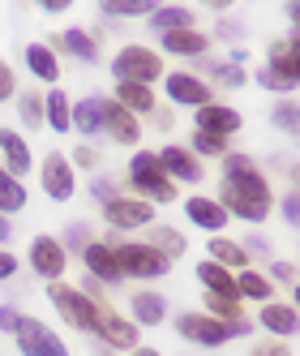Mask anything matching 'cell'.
Returning <instances> with one entry per match:
<instances>
[{
    "label": "cell",
    "mask_w": 300,
    "mask_h": 356,
    "mask_svg": "<svg viewBox=\"0 0 300 356\" xmlns=\"http://www.w3.org/2000/svg\"><path fill=\"white\" fill-rule=\"evenodd\" d=\"M13 90H17V78H13V69L0 60V104H5V99H13Z\"/></svg>",
    "instance_id": "48"
},
{
    "label": "cell",
    "mask_w": 300,
    "mask_h": 356,
    "mask_svg": "<svg viewBox=\"0 0 300 356\" xmlns=\"http://www.w3.org/2000/svg\"><path fill=\"white\" fill-rule=\"evenodd\" d=\"M236 296L249 305H266V300H274V284H270V275L266 270H258V266H244V270H236Z\"/></svg>",
    "instance_id": "26"
},
{
    "label": "cell",
    "mask_w": 300,
    "mask_h": 356,
    "mask_svg": "<svg viewBox=\"0 0 300 356\" xmlns=\"http://www.w3.org/2000/svg\"><path fill=\"white\" fill-rule=\"evenodd\" d=\"M99 39H103V35H99V31H86V26H69L65 35H56L52 43H47V47H52V52L60 56H73V60H82V65H94L99 60Z\"/></svg>",
    "instance_id": "17"
},
{
    "label": "cell",
    "mask_w": 300,
    "mask_h": 356,
    "mask_svg": "<svg viewBox=\"0 0 300 356\" xmlns=\"http://www.w3.org/2000/svg\"><path fill=\"white\" fill-rule=\"evenodd\" d=\"M69 163H73V172H94V168H99V150H94L90 142H82V146L69 155Z\"/></svg>",
    "instance_id": "41"
},
{
    "label": "cell",
    "mask_w": 300,
    "mask_h": 356,
    "mask_svg": "<svg viewBox=\"0 0 300 356\" xmlns=\"http://www.w3.org/2000/svg\"><path fill=\"white\" fill-rule=\"evenodd\" d=\"M99 9L108 17H150L155 13V0H99Z\"/></svg>",
    "instance_id": "37"
},
{
    "label": "cell",
    "mask_w": 300,
    "mask_h": 356,
    "mask_svg": "<svg viewBox=\"0 0 300 356\" xmlns=\"http://www.w3.org/2000/svg\"><path fill=\"white\" fill-rule=\"evenodd\" d=\"M292 309L300 314V279H296V284H292Z\"/></svg>",
    "instance_id": "57"
},
{
    "label": "cell",
    "mask_w": 300,
    "mask_h": 356,
    "mask_svg": "<svg viewBox=\"0 0 300 356\" xmlns=\"http://www.w3.org/2000/svg\"><path fill=\"white\" fill-rule=\"evenodd\" d=\"M176 335L197 348H223V343H232V322H219L202 309H185L176 318Z\"/></svg>",
    "instance_id": "7"
},
{
    "label": "cell",
    "mask_w": 300,
    "mask_h": 356,
    "mask_svg": "<svg viewBox=\"0 0 300 356\" xmlns=\"http://www.w3.org/2000/svg\"><path fill=\"white\" fill-rule=\"evenodd\" d=\"M189 150H193L197 159H223V155H228V142H219V138H210V134H193Z\"/></svg>",
    "instance_id": "39"
},
{
    "label": "cell",
    "mask_w": 300,
    "mask_h": 356,
    "mask_svg": "<svg viewBox=\"0 0 300 356\" xmlns=\"http://www.w3.org/2000/svg\"><path fill=\"white\" fill-rule=\"evenodd\" d=\"M17 309H13V305H0V330H9V335H13V326H17Z\"/></svg>",
    "instance_id": "52"
},
{
    "label": "cell",
    "mask_w": 300,
    "mask_h": 356,
    "mask_svg": "<svg viewBox=\"0 0 300 356\" xmlns=\"http://www.w3.org/2000/svg\"><path fill=\"white\" fill-rule=\"evenodd\" d=\"M112 249H116V262H120V275L124 279H138V284H155L172 270V262L163 258L159 249H150L146 241H116L112 236Z\"/></svg>",
    "instance_id": "4"
},
{
    "label": "cell",
    "mask_w": 300,
    "mask_h": 356,
    "mask_svg": "<svg viewBox=\"0 0 300 356\" xmlns=\"http://www.w3.org/2000/svg\"><path fill=\"white\" fill-rule=\"evenodd\" d=\"M206 258H210V262H219V266H228L232 275L249 266L244 245H240V241H232V236H210V241H206Z\"/></svg>",
    "instance_id": "32"
},
{
    "label": "cell",
    "mask_w": 300,
    "mask_h": 356,
    "mask_svg": "<svg viewBox=\"0 0 300 356\" xmlns=\"http://www.w3.org/2000/svg\"><path fill=\"white\" fill-rule=\"evenodd\" d=\"M210 35L202 31H172V35H159V56H181V60H202L210 52Z\"/></svg>",
    "instance_id": "20"
},
{
    "label": "cell",
    "mask_w": 300,
    "mask_h": 356,
    "mask_svg": "<svg viewBox=\"0 0 300 356\" xmlns=\"http://www.w3.org/2000/svg\"><path fill=\"white\" fill-rule=\"evenodd\" d=\"M266 69L279 73V78L296 90V86H300V39H296V35L274 39V43L266 47Z\"/></svg>",
    "instance_id": "16"
},
{
    "label": "cell",
    "mask_w": 300,
    "mask_h": 356,
    "mask_svg": "<svg viewBox=\"0 0 300 356\" xmlns=\"http://www.w3.org/2000/svg\"><path fill=\"white\" fill-rule=\"evenodd\" d=\"M292 185H296V189H300V163H296V168H292Z\"/></svg>",
    "instance_id": "58"
},
{
    "label": "cell",
    "mask_w": 300,
    "mask_h": 356,
    "mask_svg": "<svg viewBox=\"0 0 300 356\" xmlns=\"http://www.w3.org/2000/svg\"><path fill=\"white\" fill-rule=\"evenodd\" d=\"M163 56L155 52V47H146V43H124L120 52L112 56V78L116 82H138V86H155L163 82Z\"/></svg>",
    "instance_id": "3"
},
{
    "label": "cell",
    "mask_w": 300,
    "mask_h": 356,
    "mask_svg": "<svg viewBox=\"0 0 300 356\" xmlns=\"http://www.w3.org/2000/svg\"><path fill=\"white\" fill-rule=\"evenodd\" d=\"M283 13H288V22L296 26V39H300V0H288V5H283Z\"/></svg>",
    "instance_id": "53"
},
{
    "label": "cell",
    "mask_w": 300,
    "mask_h": 356,
    "mask_svg": "<svg viewBox=\"0 0 300 356\" xmlns=\"http://www.w3.org/2000/svg\"><path fill=\"white\" fill-rule=\"evenodd\" d=\"M17 116H22V124H26V129H39V124H43V95H39V90H22Z\"/></svg>",
    "instance_id": "38"
},
{
    "label": "cell",
    "mask_w": 300,
    "mask_h": 356,
    "mask_svg": "<svg viewBox=\"0 0 300 356\" xmlns=\"http://www.w3.org/2000/svg\"><path fill=\"white\" fill-rule=\"evenodd\" d=\"M240 245H244V253H249V258H253V253H262V258H270V241H266V236H258V232H253V236H244Z\"/></svg>",
    "instance_id": "50"
},
{
    "label": "cell",
    "mask_w": 300,
    "mask_h": 356,
    "mask_svg": "<svg viewBox=\"0 0 300 356\" xmlns=\"http://www.w3.org/2000/svg\"><path fill=\"white\" fill-rule=\"evenodd\" d=\"M202 82H219V86H228V90H236V86H244L249 82V73L244 69H236V65H202V73H197Z\"/></svg>",
    "instance_id": "36"
},
{
    "label": "cell",
    "mask_w": 300,
    "mask_h": 356,
    "mask_svg": "<svg viewBox=\"0 0 300 356\" xmlns=\"http://www.w3.org/2000/svg\"><path fill=\"white\" fill-rule=\"evenodd\" d=\"M167 318V296L155 292V288H138L129 296V322L142 330V326H159Z\"/></svg>",
    "instance_id": "23"
},
{
    "label": "cell",
    "mask_w": 300,
    "mask_h": 356,
    "mask_svg": "<svg viewBox=\"0 0 300 356\" xmlns=\"http://www.w3.org/2000/svg\"><path fill=\"white\" fill-rule=\"evenodd\" d=\"M150 124H155V129H172V124H176V116H172V108H155V112H150Z\"/></svg>",
    "instance_id": "51"
},
{
    "label": "cell",
    "mask_w": 300,
    "mask_h": 356,
    "mask_svg": "<svg viewBox=\"0 0 300 356\" xmlns=\"http://www.w3.org/2000/svg\"><path fill=\"white\" fill-rule=\"evenodd\" d=\"M31 207V193H26V181H17L0 168V215H17Z\"/></svg>",
    "instance_id": "33"
},
{
    "label": "cell",
    "mask_w": 300,
    "mask_h": 356,
    "mask_svg": "<svg viewBox=\"0 0 300 356\" xmlns=\"http://www.w3.org/2000/svg\"><path fill=\"white\" fill-rule=\"evenodd\" d=\"M124 181H129L133 197L150 202V207H167V202H176V185H172L167 172L159 168L155 150H133L129 168H124Z\"/></svg>",
    "instance_id": "2"
},
{
    "label": "cell",
    "mask_w": 300,
    "mask_h": 356,
    "mask_svg": "<svg viewBox=\"0 0 300 356\" xmlns=\"http://www.w3.org/2000/svg\"><path fill=\"white\" fill-rule=\"evenodd\" d=\"M279 207V215H283V223H292V227H300V189H292L288 197H279L274 202Z\"/></svg>",
    "instance_id": "42"
},
{
    "label": "cell",
    "mask_w": 300,
    "mask_h": 356,
    "mask_svg": "<svg viewBox=\"0 0 300 356\" xmlns=\"http://www.w3.org/2000/svg\"><path fill=\"white\" fill-rule=\"evenodd\" d=\"M266 275H270V284H296V262L274 258V262L266 266Z\"/></svg>",
    "instance_id": "43"
},
{
    "label": "cell",
    "mask_w": 300,
    "mask_h": 356,
    "mask_svg": "<svg viewBox=\"0 0 300 356\" xmlns=\"http://www.w3.org/2000/svg\"><path fill=\"white\" fill-rule=\"evenodd\" d=\"M13 339H17V352L22 356H69L65 339L47 322H39V318H17Z\"/></svg>",
    "instance_id": "9"
},
{
    "label": "cell",
    "mask_w": 300,
    "mask_h": 356,
    "mask_svg": "<svg viewBox=\"0 0 300 356\" xmlns=\"http://www.w3.org/2000/svg\"><path fill=\"white\" fill-rule=\"evenodd\" d=\"M112 99H116V104H120L124 112H133L138 120H142V116H150V112L159 108V99H155V90H150V86H138V82H116Z\"/></svg>",
    "instance_id": "25"
},
{
    "label": "cell",
    "mask_w": 300,
    "mask_h": 356,
    "mask_svg": "<svg viewBox=\"0 0 300 356\" xmlns=\"http://www.w3.org/2000/svg\"><path fill=\"white\" fill-rule=\"evenodd\" d=\"M103 134L116 142V146H138L142 142V120L133 112H124L116 99L108 95L103 99Z\"/></svg>",
    "instance_id": "18"
},
{
    "label": "cell",
    "mask_w": 300,
    "mask_h": 356,
    "mask_svg": "<svg viewBox=\"0 0 300 356\" xmlns=\"http://www.w3.org/2000/svg\"><path fill=\"white\" fill-rule=\"evenodd\" d=\"M13 275H17V253H9V249H0V284H9Z\"/></svg>",
    "instance_id": "49"
},
{
    "label": "cell",
    "mask_w": 300,
    "mask_h": 356,
    "mask_svg": "<svg viewBox=\"0 0 300 356\" xmlns=\"http://www.w3.org/2000/svg\"><path fill=\"white\" fill-rule=\"evenodd\" d=\"M253 82H258L262 90H274V95H279V99H292V86H288V82L279 78V73H270L266 65H262V69L253 73Z\"/></svg>",
    "instance_id": "40"
},
{
    "label": "cell",
    "mask_w": 300,
    "mask_h": 356,
    "mask_svg": "<svg viewBox=\"0 0 300 356\" xmlns=\"http://www.w3.org/2000/svg\"><path fill=\"white\" fill-rule=\"evenodd\" d=\"M249 356H292V348L283 339H274V343H253V348H249Z\"/></svg>",
    "instance_id": "47"
},
{
    "label": "cell",
    "mask_w": 300,
    "mask_h": 356,
    "mask_svg": "<svg viewBox=\"0 0 300 356\" xmlns=\"http://www.w3.org/2000/svg\"><path fill=\"white\" fill-rule=\"evenodd\" d=\"M219 207L240 223H266L274 215V189L266 181V172L249 155H223L219 172Z\"/></svg>",
    "instance_id": "1"
},
{
    "label": "cell",
    "mask_w": 300,
    "mask_h": 356,
    "mask_svg": "<svg viewBox=\"0 0 300 356\" xmlns=\"http://www.w3.org/2000/svg\"><path fill=\"white\" fill-rule=\"evenodd\" d=\"M202 314H210L219 322H240L244 318V300L240 296H215V292H206L202 296Z\"/></svg>",
    "instance_id": "34"
},
{
    "label": "cell",
    "mask_w": 300,
    "mask_h": 356,
    "mask_svg": "<svg viewBox=\"0 0 300 356\" xmlns=\"http://www.w3.org/2000/svg\"><path fill=\"white\" fill-rule=\"evenodd\" d=\"M103 223L112 232H138V227L155 223V207L133 197V193H116L112 202H103Z\"/></svg>",
    "instance_id": "10"
},
{
    "label": "cell",
    "mask_w": 300,
    "mask_h": 356,
    "mask_svg": "<svg viewBox=\"0 0 300 356\" xmlns=\"http://www.w3.org/2000/svg\"><path fill=\"white\" fill-rule=\"evenodd\" d=\"M43 124H52L56 134H69L73 129V99L60 86H52V90L43 95Z\"/></svg>",
    "instance_id": "31"
},
{
    "label": "cell",
    "mask_w": 300,
    "mask_h": 356,
    "mask_svg": "<svg viewBox=\"0 0 300 356\" xmlns=\"http://www.w3.org/2000/svg\"><path fill=\"white\" fill-rule=\"evenodd\" d=\"M155 35H172V31H197V13L189 5H155V13L146 17Z\"/></svg>",
    "instance_id": "24"
},
{
    "label": "cell",
    "mask_w": 300,
    "mask_h": 356,
    "mask_svg": "<svg viewBox=\"0 0 300 356\" xmlns=\"http://www.w3.org/2000/svg\"><path fill=\"white\" fill-rule=\"evenodd\" d=\"M129 356H163V352H159V348H146V343H138Z\"/></svg>",
    "instance_id": "56"
},
{
    "label": "cell",
    "mask_w": 300,
    "mask_h": 356,
    "mask_svg": "<svg viewBox=\"0 0 300 356\" xmlns=\"http://www.w3.org/2000/svg\"><path fill=\"white\" fill-rule=\"evenodd\" d=\"M155 155H159V168L167 172V181H172V185H197V181L206 176L202 159H197L189 146H176V142H172V146L155 150Z\"/></svg>",
    "instance_id": "14"
},
{
    "label": "cell",
    "mask_w": 300,
    "mask_h": 356,
    "mask_svg": "<svg viewBox=\"0 0 300 356\" xmlns=\"http://www.w3.org/2000/svg\"><path fill=\"white\" fill-rule=\"evenodd\" d=\"M193 275H197V284H202V292H215V296H236V275H232L228 266H219V262L202 258V262L193 266Z\"/></svg>",
    "instance_id": "29"
},
{
    "label": "cell",
    "mask_w": 300,
    "mask_h": 356,
    "mask_svg": "<svg viewBox=\"0 0 300 356\" xmlns=\"http://www.w3.org/2000/svg\"><path fill=\"white\" fill-rule=\"evenodd\" d=\"M0 155H5V163H0V168H5L9 176H17V181H22V176H26V172H35V155H31V142L22 138L17 129H0Z\"/></svg>",
    "instance_id": "22"
},
{
    "label": "cell",
    "mask_w": 300,
    "mask_h": 356,
    "mask_svg": "<svg viewBox=\"0 0 300 356\" xmlns=\"http://www.w3.org/2000/svg\"><path fill=\"white\" fill-rule=\"evenodd\" d=\"M210 39H223V43H236V47H240V39H244V26H240V22H232V17H223L219 26H215V35H210Z\"/></svg>",
    "instance_id": "44"
},
{
    "label": "cell",
    "mask_w": 300,
    "mask_h": 356,
    "mask_svg": "<svg viewBox=\"0 0 300 356\" xmlns=\"http://www.w3.org/2000/svg\"><path fill=\"white\" fill-rule=\"evenodd\" d=\"M13 236V227H9V215H0V249H5V241Z\"/></svg>",
    "instance_id": "55"
},
{
    "label": "cell",
    "mask_w": 300,
    "mask_h": 356,
    "mask_svg": "<svg viewBox=\"0 0 300 356\" xmlns=\"http://www.w3.org/2000/svg\"><path fill=\"white\" fill-rule=\"evenodd\" d=\"M26 69L35 73L39 82L60 86V56H56L47 43H31V47H26Z\"/></svg>",
    "instance_id": "30"
},
{
    "label": "cell",
    "mask_w": 300,
    "mask_h": 356,
    "mask_svg": "<svg viewBox=\"0 0 300 356\" xmlns=\"http://www.w3.org/2000/svg\"><path fill=\"white\" fill-rule=\"evenodd\" d=\"M26 262H31V270L43 279V284H60V279H65V270H69V249L60 245V236H52V232H39V236L31 241Z\"/></svg>",
    "instance_id": "8"
},
{
    "label": "cell",
    "mask_w": 300,
    "mask_h": 356,
    "mask_svg": "<svg viewBox=\"0 0 300 356\" xmlns=\"http://www.w3.org/2000/svg\"><path fill=\"white\" fill-rule=\"evenodd\" d=\"M270 124L283 138H300V104H296V99H279V104L270 108Z\"/></svg>",
    "instance_id": "35"
},
{
    "label": "cell",
    "mask_w": 300,
    "mask_h": 356,
    "mask_svg": "<svg viewBox=\"0 0 300 356\" xmlns=\"http://www.w3.org/2000/svg\"><path fill=\"white\" fill-rule=\"evenodd\" d=\"M39 9H43V13H65L69 0H39Z\"/></svg>",
    "instance_id": "54"
},
{
    "label": "cell",
    "mask_w": 300,
    "mask_h": 356,
    "mask_svg": "<svg viewBox=\"0 0 300 356\" xmlns=\"http://www.w3.org/2000/svg\"><path fill=\"white\" fill-rule=\"evenodd\" d=\"M240 124H244V116H240L232 104H219V99L193 112V129H197V134H210V138H219V142L236 138V134H240Z\"/></svg>",
    "instance_id": "13"
},
{
    "label": "cell",
    "mask_w": 300,
    "mask_h": 356,
    "mask_svg": "<svg viewBox=\"0 0 300 356\" xmlns=\"http://www.w3.org/2000/svg\"><path fill=\"white\" fill-rule=\"evenodd\" d=\"M47 300L56 305V314L73 326V330H94V322H99V314L108 309V305H99L94 296H86L82 288H73V284H47Z\"/></svg>",
    "instance_id": "5"
},
{
    "label": "cell",
    "mask_w": 300,
    "mask_h": 356,
    "mask_svg": "<svg viewBox=\"0 0 300 356\" xmlns=\"http://www.w3.org/2000/svg\"><path fill=\"white\" fill-rule=\"evenodd\" d=\"M82 262H86V275L90 279H99L103 288H112V284H120V262H116V249H112V241H90L86 249H82Z\"/></svg>",
    "instance_id": "19"
},
{
    "label": "cell",
    "mask_w": 300,
    "mask_h": 356,
    "mask_svg": "<svg viewBox=\"0 0 300 356\" xmlns=\"http://www.w3.org/2000/svg\"><path fill=\"white\" fill-rule=\"evenodd\" d=\"M90 241H94V232H90V227H86V223H73L69 232H65V241H60V245H65V249H86Z\"/></svg>",
    "instance_id": "45"
},
{
    "label": "cell",
    "mask_w": 300,
    "mask_h": 356,
    "mask_svg": "<svg viewBox=\"0 0 300 356\" xmlns=\"http://www.w3.org/2000/svg\"><path fill=\"white\" fill-rule=\"evenodd\" d=\"M146 245H150V249H159L167 262L185 258V249H189L185 232H181V227H172V223H150V227H146Z\"/></svg>",
    "instance_id": "27"
},
{
    "label": "cell",
    "mask_w": 300,
    "mask_h": 356,
    "mask_svg": "<svg viewBox=\"0 0 300 356\" xmlns=\"http://www.w3.org/2000/svg\"><path fill=\"white\" fill-rule=\"evenodd\" d=\"M90 335L103 343V348H116V352H133V348L142 343V330H138L129 318H124V314H116L112 305H108L103 314H99V322H94Z\"/></svg>",
    "instance_id": "12"
},
{
    "label": "cell",
    "mask_w": 300,
    "mask_h": 356,
    "mask_svg": "<svg viewBox=\"0 0 300 356\" xmlns=\"http://www.w3.org/2000/svg\"><path fill=\"white\" fill-rule=\"evenodd\" d=\"M90 193L99 197V207H103V202H112L120 189H116V181H112V176H94V181H90Z\"/></svg>",
    "instance_id": "46"
},
{
    "label": "cell",
    "mask_w": 300,
    "mask_h": 356,
    "mask_svg": "<svg viewBox=\"0 0 300 356\" xmlns=\"http://www.w3.org/2000/svg\"><path fill=\"white\" fill-rule=\"evenodd\" d=\"M185 219L193 227H202V232H210V236H223V227H228L232 215L219 207V197H210V193H189L185 197Z\"/></svg>",
    "instance_id": "15"
},
{
    "label": "cell",
    "mask_w": 300,
    "mask_h": 356,
    "mask_svg": "<svg viewBox=\"0 0 300 356\" xmlns=\"http://www.w3.org/2000/svg\"><path fill=\"white\" fill-rule=\"evenodd\" d=\"M163 95H167V104L172 108H206V104H215V86L210 82H202L193 69H172V73H163Z\"/></svg>",
    "instance_id": "6"
},
{
    "label": "cell",
    "mask_w": 300,
    "mask_h": 356,
    "mask_svg": "<svg viewBox=\"0 0 300 356\" xmlns=\"http://www.w3.org/2000/svg\"><path fill=\"white\" fill-rule=\"evenodd\" d=\"M258 322H262L266 335H274V339L300 335V314L292 309V300H266L262 309H258Z\"/></svg>",
    "instance_id": "21"
},
{
    "label": "cell",
    "mask_w": 300,
    "mask_h": 356,
    "mask_svg": "<svg viewBox=\"0 0 300 356\" xmlns=\"http://www.w3.org/2000/svg\"><path fill=\"white\" fill-rule=\"evenodd\" d=\"M103 99L108 95H86V99L73 104V129H78L82 138L103 134Z\"/></svg>",
    "instance_id": "28"
},
{
    "label": "cell",
    "mask_w": 300,
    "mask_h": 356,
    "mask_svg": "<svg viewBox=\"0 0 300 356\" xmlns=\"http://www.w3.org/2000/svg\"><path fill=\"white\" fill-rule=\"evenodd\" d=\"M39 185H43V193L52 197V202H69L73 193H78V172H73V163H69V155H43V163H39Z\"/></svg>",
    "instance_id": "11"
}]
</instances>
